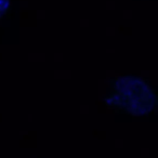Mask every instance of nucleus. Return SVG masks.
Here are the masks:
<instances>
[{
  "instance_id": "f257e3e1",
  "label": "nucleus",
  "mask_w": 158,
  "mask_h": 158,
  "mask_svg": "<svg viewBox=\"0 0 158 158\" xmlns=\"http://www.w3.org/2000/svg\"><path fill=\"white\" fill-rule=\"evenodd\" d=\"M107 110L132 117H146L157 112L158 92L147 78L119 75L110 78V92L104 98Z\"/></svg>"
},
{
  "instance_id": "f03ea898",
  "label": "nucleus",
  "mask_w": 158,
  "mask_h": 158,
  "mask_svg": "<svg viewBox=\"0 0 158 158\" xmlns=\"http://www.w3.org/2000/svg\"><path fill=\"white\" fill-rule=\"evenodd\" d=\"M11 7V0H0V22L9 14Z\"/></svg>"
}]
</instances>
